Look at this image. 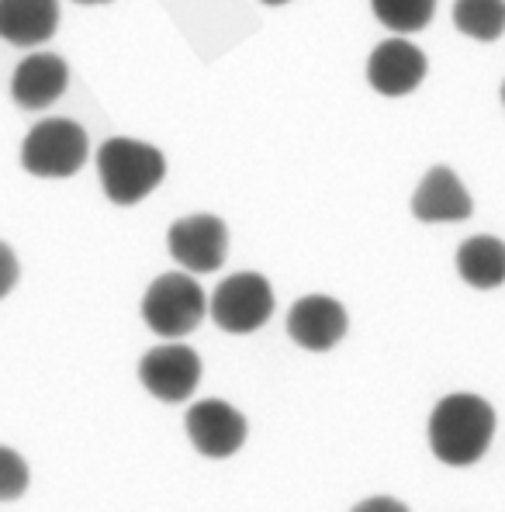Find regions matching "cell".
I'll use <instances>...</instances> for the list:
<instances>
[{
	"label": "cell",
	"mask_w": 505,
	"mask_h": 512,
	"mask_svg": "<svg viewBox=\"0 0 505 512\" xmlns=\"http://www.w3.org/2000/svg\"><path fill=\"white\" fill-rule=\"evenodd\" d=\"M474 212V201L467 194L464 180L450 167H433L419 180L416 194H412V215L426 225H447L464 222Z\"/></svg>",
	"instance_id": "obj_12"
},
{
	"label": "cell",
	"mask_w": 505,
	"mask_h": 512,
	"mask_svg": "<svg viewBox=\"0 0 505 512\" xmlns=\"http://www.w3.org/2000/svg\"><path fill=\"white\" fill-rule=\"evenodd\" d=\"M260 4H267V7H281V4H291V0H260Z\"/></svg>",
	"instance_id": "obj_21"
},
{
	"label": "cell",
	"mask_w": 505,
	"mask_h": 512,
	"mask_svg": "<svg viewBox=\"0 0 505 512\" xmlns=\"http://www.w3.org/2000/svg\"><path fill=\"white\" fill-rule=\"evenodd\" d=\"M167 250L184 274H215L229 256V229L218 215H184L170 225Z\"/></svg>",
	"instance_id": "obj_6"
},
{
	"label": "cell",
	"mask_w": 505,
	"mask_h": 512,
	"mask_svg": "<svg viewBox=\"0 0 505 512\" xmlns=\"http://www.w3.org/2000/svg\"><path fill=\"white\" fill-rule=\"evenodd\" d=\"M353 512H409V506L391 495H374V499H364L360 506H353Z\"/></svg>",
	"instance_id": "obj_19"
},
{
	"label": "cell",
	"mask_w": 505,
	"mask_h": 512,
	"mask_svg": "<svg viewBox=\"0 0 505 512\" xmlns=\"http://www.w3.org/2000/svg\"><path fill=\"white\" fill-rule=\"evenodd\" d=\"M73 4H84V7H97V4H111V0H73Z\"/></svg>",
	"instance_id": "obj_20"
},
{
	"label": "cell",
	"mask_w": 505,
	"mask_h": 512,
	"mask_svg": "<svg viewBox=\"0 0 505 512\" xmlns=\"http://www.w3.org/2000/svg\"><path fill=\"white\" fill-rule=\"evenodd\" d=\"M495 436V409L481 395L454 391L429 416V450L447 468H471L488 454Z\"/></svg>",
	"instance_id": "obj_1"
},
{
	"label": "cell",
	"mask_w": 505,
	"mask_h": 512,
	"mask_svg": "<svg viewBox=\"0 0 505 512\" xmlns=\"http://www.w3.org/2000/svg\"><path fill=\"white\" fill-rule=\"evenodd\" d=\"M90 139L73 118H45L21 139V167L39 180H66L84 170Z\"/></svg>",
	"instance_id": "obj_3"
},
{
	"label": "cell",
	"mask_w": 505,
	"mask_h": 512,
	"mask_svg": "<svg viewBox=\"0 0 505 512\" xmlns=\"http://www.w3.org/2000/svg\"><path fill=\"white\" fill-rule=\"evenodd\" d=\"M97 177H101V191L111 205L132 208L163 184L167 160L149 142L115 135L97 149Z\"/></svg>",
	"instance_id": "obj_2"
},
{
	"label": "cell",
	"mask_w": 505,
	"mask_h": 512,
	"mask_svg": "<svg viewBox=\"0 0 505 512\" xmlns=\"http://www.w3.org/2000/svg\"><path fill=\"white\" fill-rule=\"evenodd\" d=\"M374 18L395 35H416L433 21L436 0H371Z\"/></svg>",
	"instance_id": "obj_16"
},
{
	"label": "cell",
	"mask_w": 505,
	"mask_h": 512,
	"mask_svg": "<svg viewBox=\"0 0 505 512\" xmlns=\"http://www.w3.org/2000/svg\"><path fill=\"white\" fill-rule=\"evenodd\" d=\"M208 315V298L194 274H160L142 295V322L163 340L194 333Z\"/></svg>",
	"instance_id": "obj_4"
},
{
	"label": "cell",
	"mask_w": 505,
	"mask_h": 512,
	"mask_svg": "<svg viewBox=\"0 0 505 512\" xmlns=\"http://www.w3.org/2000/svg\"><path fill=\"white\" fill-rule=\"evenodd\" d=\"M70 87V66L56 52H32L14 66L11 97L25 111H45Z\"/></svg>",
	"instance_id": "obj_11"
},
{
	"label": "cell",
	"mask_w": 505,
	"mask_h": 512,
	"mask_svg": "<svg viewBox=\"0 0 505 512\" xmlns=\"http://www.w3.org/2000/svg\"><path fill=\"white\" fill-rule=\"evenodd\" d=\"M208 315L218 329L232 336L256 333L260 326H267V319L274 315V288L263 274L256 270H243V274L225 277L215 288V295L208 298Z\"/></svg>",
	"instance_id": "obj_5"
},
{
	"label": "cell",
	"mask_w": 505,
	"mask_h": 512,
	"mask_svg": "<svg viewBox=\"0 0 505 512\" xmlns=\"http://www.w3.org/2000/svg\"><path fill=\"white\" fill-rule=\"evenodd\" d=\"M346 329H350V315H346L343 301L329 295H305L288 312V336L308 353L333 350L346 336Z\"/></svg>",
	"instance_id": "obj_10"
},
{
	"label": "cell",
	"mask_w": 505,
	"mask_h": 512,
	"mask_svg": "<svg viewBox=\"0 0 505 512\" xmlns=\"http://www.w3.org/2000/svg\"><path fill=\"white\" fill-rule=\"evenodd\" d=\"M32 485V471L28 461L11 447H0V502H14L28 492Z\"/></svg>",
	"instance_id": "obj_17"
},
{
	"label": "cell",
	"mask_w": 505,
	"mask_h": 512,
	"mask_svg": "<svg viewBox=\"0 0 505 512\" xmlns=\"http://www.w3.org/2000/svg\"><path fill=\"white\" fill-rule=\"evenodd\" d=\"M457 274L478 291H495L505 284V243L495 236H471L457 250Z\"/></svg>",
	"instance_id": "obj_14"
},
{
	"label": "cell",
	"mask_w": 505,
	"mask_h": 512,
	"mask_svg": "<svg viewBox=\"0 0 505 512\" xmlns=\"http://www.w3.org/2000/svg\"><path fill=\"white\" fill-rule=\"evenodd\" d=\"M139 381L160 402H187L201 381V357L184 343H163L142 353L139 360Z\"/></svg>",
	"instance_id": "obj_7"
},
{
	"label": "cell",
	"mask_w": 505,
	"mask_h": 512,
	"mask_svg": "<svg viewBox=\"0 0 505 512\" xmlns=\"http://www.w3.org/2000/svg\"><path fill=\"white\" fill-rule=\"evenodd\" d=\"M184 429H187V440L194 443V450L211 457V461H225V457L239 454L246 443V433H250L243 412L232 409L222 398L194 402L187 409Z\"/></svg>",
	"instance_id": "obj_8"
},
{
	"label": "cell",
	"mask_w": 505,
	"mask_h": 512,
	"mask_svg": "<svg viewBox=\"0 0 505 512\" xmlns=\"http://www.w3.org/2000/svg\"><path fill=\"white\" fill-rule=\"evenodd\" d=\"M502 108H505V80H502Z\"/></svg>",
	"instance_id": "obj_22"
},
{
	"label": "cell",
	"mask_w": 505,
	"mask_h": 512,
	"mask_svg": "<svg viewBox=\"0 0 505 512\" xmlns=\"http://www.w3.org/2000/svg\"><path fill=\"white\" fill-rule=\"evenodd\" d=\"M59 28V0H0V42L35 49Z\"/></svg>",
	"instance_id": "obj_13"
},
{
	"label": "cell",
	"mask_w": 505,
	"mask_h": 512,
	"mask_svg": "<svg viewBox=\"0 0 505 512\" xmlns=\"http://www.w3.org/2000/svg\"><path fill=\"white\" fill-rule=\"evenodd\" d=\"M426 73V52L416 42L402 39V35L374 45L371 56H367V84H371V90H378L381 97H409L412 90H419Z\"/></svg>",
	"instance_id": "obj_9"
},
{
	"label": "cell",
	"mask_w": 505,
	"mask_h": 512,
	"mask_svg": "<svg viewBox=\"0 0 505 512\" xmlns=\"http://www.w3.org/2000/svg\"><path fill=\"white\" fill-rule=\"evenodd\" d=\"M18 277H21V263L18 256H14L11 246L0 239V301L11 295L14 288H18Z\"/></svg>",
	"instance_id": "obj_18"
},
{
	"label": "cell",
	"mask_w": 505,
	"mask_h": 512,
	"mask_svg": "<svg viewBox=\"0 0 505 512\" xmlns=\"http://www.w3.org/2000/svg\"><path fill=\"white\" fill-rule=\"evenodd\" d=\"M454 28L471 42H499L505 35V0H454Z\"/></svg>",
	"instance_id": "obj_15"
}]
</instances>
